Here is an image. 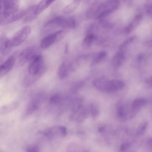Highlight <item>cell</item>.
Here are the masks:
<instances>
[{"label":"cell","mask_w":152,"mask_h":152,"mask_svg":"<svg viewBox=\"0 0 152 152\" xmlns=\"http://www.w3.org/2000/svg\"><path fill=\"white\" fill-rule=\"evenodd\" d=\"M87 116V111L85 109L83 110L77 116L76 121L78 123H81L83 121Z\"/></svg>","instance_id":"24"},{"label":"cell","mask_w":152,"mask_h":152,"mask_svg":"<svg viewBox=\"0 0 152 152\" xmlns=\"http://www.w3.org/2000/svg\"><path fill=\"white\" fill-rule=\"evenodd\" d=\"M69 67L65 62H63L59 68L58 75L59 79L62 80L64 79L67 75Z\"/></svg>","instance_id":"18"},{"label":"cell","mask_w":152,"mask_h":152,"mask_svg":"<svg viewBox=\"0 0 152 152\" xmlns=\"http://www.w3.org/2000/svg\"><path fill=\"white\" fill-rule=\"evenodd\" d=\"M148 125L147 122L143 123L137 128L136 133L137 135H142L145 131Z\"/></svg>","instance_id":"28"},{"label":"cell","mask_w":152,"mask_h":152,"mask_svg":"<svg viewBox=\"0 0 152 152\" xmlns=\"http://www.w3.org/2000/svg\"><path fill=\"white\" fill-rule=\"evenodd\" d=\"M55 0H42L36 6V14L37 15L42 13Z\"/></svg>","instance_id":"15"},{"label":"cell","mask_w":152,"mask_h":152,"mask_svg":"<svg viewBox=\"0 0 152 152\" xmlns=\"http://www.w3.org/2000/svg\"><path fill=\"white\" fill-rule=\"evenodd\" d=\"M125 86L124 83L119 80H108L106 78L103 85L102 91L113 92L120 90Z\"/></svg>","instance_id":"6"},{"label":"cell","mask_w":152,"mask_h":152,"mask_svg":"<svg viewBox=\"0 0 152 152\" xmlns=\"http://www.w3.org/2000/svg\"><path fill=\"white\" fill-rule=\"evenodd\" d=\"M134 37H131L128 38L121 45L120 48V50L124 51L125 49L134 39Z\"/></svg>","instance_id":"25"},{"label":"cell","mask_w":152,"mask_h":152,"mask_svg":"<svg viewBox=\"0 0 152 152\" xmlns=\"http://www.w3.org/2000/svg\"><path fill=\"white\" fill-rule=\"evenodd\" d=\"M4 18L3 0H0V25H3Z\"/></svg>","instance_id":"29"},{"label":"cell","mask_w":152,"mask_h":152,"mask_svg":"<svg viewBox=\"0 0 152 152\" xmlns=\"http://www.w3.org/2000/svg\"><path fill=\"white\" fill-rule=\"evenodd\" d=\"M44 134L50 137H63L66 135L67 131L66 128L62 126H55L45 130Z\"/></svg>","instance_id":"8"},{"label":"cell","mask_w":152,"mask_h":152,"mask_svg":"<svg viewBox=\"0 0 152 152\" xmlns=\"http://www.w3.org/2000/svg\"><path fill=\"white\" fill-rule=\"evenodd\" d=\"M124 51L120 50L114 56L112 61L114 66L119 67L123 64L125 58Z\"/></svg>","instance_id":"14"},{"label":"cell","mask_w":152,"mask_h":152,"mask_svg":"<svg viewBox=\"0 0 152 152\" xmlns=\"http://www.w3.org/2000/svg\"><path fill=\"white\" fill-rule=\"evenodd\" d=\"M106 56V53L104 51H101L98 53L95 56L94 61L95 62H99Z\"/></svg>","instance_id":"27"},{"label":"cell","mask_w":152,"mask_h":152,"mask_svg":"<svg viewBox=\"0 0 152 152\" xmlns=\"http://www.w3.org/2000/svg\"><path fill=\"white\" fill-rule=\"evenodd\" d=\"M65 18L61 16H56L49 20L44 24L45 27L53 26H60L62 27Z\"/></svg>","instance_id":"12"},{"label":"cell","mask_w":152,"mask_h":152,"mask_svg":"<svg viewBox=\"0 0 152 152\" xmlns=\"http://www.w3.org/2000/svg\"><path fill=\"white\" fill-rule=\"evenodd\" d=\"M26 150L29 152H37L39 151V149L37 146L35 145H29L26 148Z\"/></svg>","instance_id":"31"},{"label":"cell","mask_w":152,"mask_h":152,"mask_svg":"<svg viewBox=\"0 0 152 152\" xmlns=\"http://www.w3.org/2000/svg\"><path fill=\"white\" fill-rule=\"evenodd\" d=\"M148 102V101L145 98H137L134 99L132 103L131 108L134 111L137 110L145 106Z\"/></svg>","instance_id":"16"},{"label":"cell","mask_w":152,"mask_h":152,"mask_svg":"<svg viewBox=\"0 0 152 152\" xmlns=\"http://www.w3.org/2000/svg\"><path fill=\"white\" fill-rule=\"evenodd\" d=\"M95 39V37L92 34L88 33L83 40L81 46L84 48H89L92 44Z\"/></svg>","instance_id":"19"},{"label":"cell","mask_w":152,"mask_h":152,"mask_svg":"<svg viewBox=\"0 0 152 152\" xmlns=\"http://www.w3.org/2000/svg\"><path fill=\"white\" fill-rule=\"evenodd\" d=\"M131 144L129 142H125L121 144L120 146L121 151H124L128 149L131 146Z\"/></svg>","instance_id":"32"},{"label":"cell","mask_w":152,"mask_h":152,"mask_svg":"<svg viewBox=\"0 0 152 152\" xmlns=\"http://www.w3.org/2000/svg\"><path fill=\"white\" fill-rule=\"evenodd\" d=\"M37 48L34 46L28 47L20 53L18 58V62L21 66L25 65L28 61H31L37 54Z\"/></svg>","instance_id":"5"},{"label":"cell","mask_w":152,"mask_h":152,"mask_svg":"<svg viewBox=\"0 0 152 152\" xmlns=\"http://www.w3.org/2000/svg\"><path fill=\"white\" fill-rule=\"evenodd\" d=\"M42 98V96L40 95H37L32 98L27 105L25 111V115H29L39 108Z\"/></svg>","instance_id":"9"},{"label":"cell","mask_w":152,"mask_h":152,"mask_svg":"<svg viewBox=\"0 0 152 152\" xmlns=\"http://www.w3.org/2000/svg\"><path fill=\"white\" fill-rule=\"evenodd\" d=\"M151 6L149 5L147 7V12L149 15H151Z\"/></svg>","instance_id":"33"},{"label":"cell","mask_w":152,"mask_h":152,"mask_svg":"<svg viewBox=\"0 0 152 152\" xmlns=\"http://www.w3.org/2000/svg\"><path fill=\"white\" fill-rule=\"evenodd\" d=\"M81 0H74L72 2L66 6L64 9L63 12L66 14L71 13L79 6Z\"/></svg>","instance_id":"17"},{"label":"cell","mask_w":152,"mask_h":152,"mask_svg":"<svg viewBox=\"0 0 152 152\" xmlns=\"http://www.w3.org/2000/svg\"><path fill=\"white\" fill-rule=\"evenodd\" d=\"M148 145L149 147H152V140L151 138L149 139L148 141Z\"/></svg>","instance_id":"35"},{"label":"cell","mask_w":152,"mask_h":152,"mask_svg":"<svg viewBox=\"0 0 152 152\" xmlns=\"http://www.w3.org/2000/svg\"><path fill=\"white\" fill-rule=\"evenodd\" d=\"M83 104V100L80 98H76L73 101L72 104V110L74 113L78 112L81 108Z\"/></svg>","instance_id":"21"},{"label":"cell","mask_w":152,"mask_h":152,"mask_svg":"<svg viewBox=\"0 0 152 152\" xmlns=\"http://www.w3.org/2000/svg\"><path fill=\"white\" fill-rule=\"evenodd\" d=\"M89 110L93 117L95 118L97 117L99 114V109L95 105L93 104L90 105L89 107Z\"/></svg>","instance_id":"26"},{"label":"cell","mask_w":152,"mask_h":152,"mask_svg":"<svg viewBox=\"0 0 152 152\" xmlns=\"http://www.w3.org/2000/svg\"><path fill=\"white\" fill-rule=\"evenodd\" d=\"M37 5H33L25 10L23 18L24 20L26 22H30L34 20L36 17V10Z\"/></svg>","instance_id":"11"},{"label":"cell","mask_w":152,"mask_h":152,"mask_svg":"<svg viewBox=\"0 0 152 152\" xmlns=\"http://www.w3.org/2000/svg\"><path fill=\"white\" fill-rule=\"evenodd\" d=\"M142 15L141 14L137 15L129 24L125 28L124 32L128 34L132 31L138 25L142 20Z\"/></svg>","instance_id":"13"},{"label":"cell","mask_w":152,"mask_h":152,"mask_svg":"<svg viewBox=\"0 0 152 152\" xmlns=\"http://www.w3.org/2000/svg\"><path fill=\"white\" fill-rule=\"evenodd\" d=\"M61 100L60 96L58 94L54 95L50 99V102L52 104L58 103Z\"/></svg>","instance_id":"30"},{"label":"cell","mask_w":152,"mask_h":152,"mask_svg":"<svg viewBox=\"0 0 152 152\" xmlns=\"http://www.w3.org/2000/svg\"><path fill=\"white\" fill-rule=\"evenodd\" d=\"M64 36V32L62 30L48 35L42 39L41 43V47L43 49L48 48L52 45L59 41Z\"/></svg>","instance_id":"4"},{"label":"cell","mask_w":152,"mask_h":152,"mask_svg":"<svg viewBox=\"0 0 152 152\" xmlns=\"http://www.w3.org/2000/svg\"><path fill=\"white\" fill-rule=\"evenodd\" d=\"M3 3L5 21L8 16L19 10V0H3Z\"/></svg>","instance_id":"7"},{"label":"cell","mask_w":152,"mask_h":152,"mask_svg":"<svg viewBox=\"0 0 152 152\" xmlns=\"http://www.w3.org/2000/svg\"><path fill=\"white\" fill-rule=\"evenodd\" d=\"M43 58L42 56L38 54L32 60L28 68L29 75L39 77L44 72Z\"/></svg>","instance_id":"3"},{"label":"cell","mask_w":152,"mask_h":152,"mask_svg":"<svg viewBox=\"0 0 152 152\" xmlns=\"http://www.w3.org/2000/svg\"><path fill=\"white\" fill-rule=\"evenodd\" d=\"M118 5V0H107L99 6L94 16L97 19L103 18L115 10Z\"/></svg>","instance_id":"2"},{"label":"cell","mask_w":152,"mask_h":152,"mask_svg":"<svg viewBox=\"0 0 152 152\" xmlns=\"http://www.w3.org/2000/svg\"><path fill=\"white\" fill-rule=\"evenodd\" d=\"M15 60V56L12 55L0 66V77L4 76L11 71L14 65Z\"/></svg>","instance_id":"10"},{"label":"cell","mask_w":152,"mask_h":152,"mask_svg":"<svg viewBox=\"0 0 152 152\" xmlns=\"http://www.w3.org/2000/svg\"><path fill=\"white\" fill-rule=\"evenodd\" d=\"M105 128L104 126H101L98 129V132H99L101 133L104 131Z\"/></svg>","instance_id":"34"},{"label":"cell","mask_w":152,"mask_h":152,"mask_svg":"<svg viewBox=\"0 0 152 152\" xmlns=\"http://www.w3.org/2000/svg\"><path fill=\"white\" fill-rule=\"evenodd\" d=\"M31 28L29 26H25L18 31L10 39H7L9 47L12 48L22 44L27 38L31 32Z\"/></svg>","instance_id":"1"},{"label":"cell","mask_w":152,"mask_h":152,"mask_svg":"<svg viewBox=\"0 0 152 152\" xmlns=\"http://www.w3.org/2000/svg\"><path fill=\"white\" fill-rule=\"evenodd\" d=\"M76 25V21L74 18H65L62 28L72 29L75 28Z\"/></svg>","instance_id":"20"},{"label":"cell","mask_w":152,"mask_h":152,"mask_svg":"<svg viewBox=\"0 0 152 152\" xmlns=\"http://www.w3.org/2000/svg\"><path fill=\"white\" fill-rule=\"evenodd\" d=\"M17 104L15 102L11 103L4 106L1 109V111L2 113H6L12 111L17 106Z\"/></svg>","instance_id":"23"},{"label":"cell","mask_w":152,"mask_h":152,"mask_svg":"<svg viewBox=\"0 0 152 152\" xmlns=\"http://www.w3.org/2000/svg\"><path fill=\"white\" fill-rule=\"evenodd\" d=\"M117 114L118 116L121 119L125 120L127 116L126 111L123 104H119L117 108Z\"/></svg>","instance_id":"22"}]
</instances>
